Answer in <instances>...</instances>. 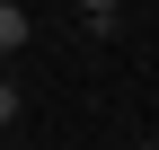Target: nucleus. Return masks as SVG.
<instances>
[{"mask_svg":"<svg viewBox=\"0 0 159 150\" xmlns=\"http://www.w3.org/2000/svg\"><path fill=\"white\" fill-rule=\"evenodd\" d=\"M71 9H80V27H89V35H115V18H124V0H71Z\"/></svg>","mask_w":159,"mask_h":150,"instance_id":"nucleus-2","label":"nucleus"},{"mask_svg":"<svg viewBox=\"0 0 159 150\" xmlns=\"http://www.w3.org/2000/svg\"><path fill=\"white\" fill-rule=\"evenodd\" d=\"M18 115H27V88H18V80H9V71H0V133H9V124H18Z\"/></svg>","mask_w":159,"mask_h":150,"instance_id":"nucleus-3","label":"nucleus"},{"mask_svg":"<svg viewBox=\"0 0 159 150\" xmlns=\"http://www.w3.org/2000/svg\"><path fill=\"white\" fill-rule=\"evenodd\" d=\"M150 150H159V124H150Z\"/></svg>","mask_w":159,"mask_h":150,"instance_id":"nucleus-4","label":"nucleus"},{"mask_svg":"<svg viewBox=\"0 0 159 150\" xmlns=\"http://www.w3.org/2000/svg\"><path fill=\"white\" fill-rule=\"evenodd\" d=\"M27 35H35V18L18 9V0H0V62H9V53H27Z\"/></svg>","mask_w":159,"mask_h":150,"instance_id":"nucleus-1","label":"nucleus"}]
</instances>
